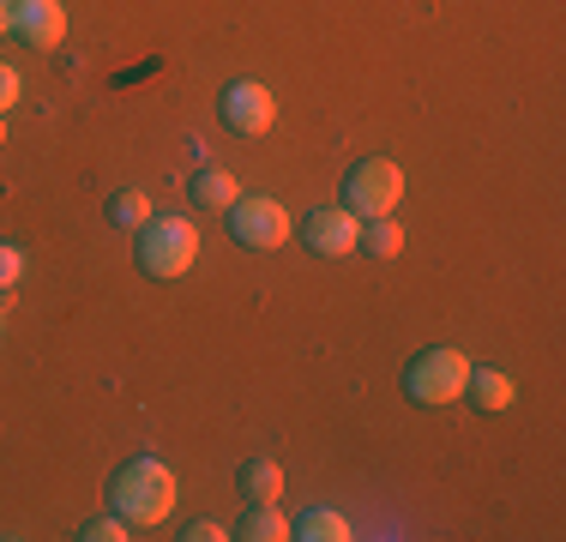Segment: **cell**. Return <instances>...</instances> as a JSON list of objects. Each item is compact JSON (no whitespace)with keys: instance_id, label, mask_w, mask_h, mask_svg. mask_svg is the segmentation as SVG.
<instances>
[{"instance_id":"obj_1","label":"cell","mask_w":566,"mask_h":542,"mask_svg":"<svg viewBox=\"0 0 566 542\" xmlns=\"http://www.w3.org/2000/svg\"><path fill=\"white\" fill-rule=\"evenodd\" d=\"M109 494H115V512L127 524H164L175 512V470L164 458H133V465H120Z\"/></svg>"},{"instance_id":"obj_2","label":"cell","mask_w":566,"mask_h":542,"mask_svg":"<svg viewBox=\"0 0 566 542\" xmlns=\"http://www.w3.org/2000/svg\"><path fill=\"white\" fill-rule=\"evenodd\" d=\"M199 260V229L187 217H151L139 229V271L145 278H181Z\"/></svg>"},{"instance_id":"obj_3","label":"cell","mask_w":566,"mask_h":542,"mask_svg":"<svg viewBox=\"0 0 566 542\" xmlns=\"http://www.w3.org/2000/svg\"><path fill=\"white\" fill-rule=\"evenodd\" d=\"M403 199V169L392 157H361L344 181V206L356 217H392Z\"/></svg>"},{"instance_id":"obj_4","label":"cell","mask_w":566,"mask_h":542,"mask_svg":"<svg viewBox=\"0 0 566 542\" xmlns=\"http://www.w3.org/2000/svg\"><path fill=\"white\" fill-rule=\"evenodd\" d=\"M464 379H470V362L458 350H422L403 368V392L416 404H452V398H464Z\"/></svg>"},{"instance_id":"obj_5","label":"cell","mask_w":566,"mask_h":542,"mask_svg":"<svg viewBox=\"0 0 566 542\" xmlns=\"http://www.w3.org/2000/svg\"><path fill=\"white\" fill-rule=\"evenodd\" d=\"M229 229H235L241 248L265 253V248H283V241H290V211H283L277 199H235V206H229Z\"/></svg>"},{"instance_id":"obj_6","label":"cell","mask_w":566,"mask_h":542,"mask_svg":"<svg viewBox=\"0 0 566 542\" xmlns=\"http://www.w3.org/2000/svg\"><path fill=\"white\" fill-rule=\"evenodd\" d=\"M302 241L319 253V260H344V253L361 248V217L349 206H319V211H307Z\"/></svg>"},{"instance_id":"obj_7","label":"cell","mask_w":566,"mask_h":542,"mask_svg":"<svg viewBox=\"0 0 566 542\" xmlns=\"http://www.w3.org/2000/svg\"><path fill=\"white\" fill-rule=\"evenodd\" d=\"M218 115L229 133H265L277 121V97L265 85H253V79H241V85H229L218 97Z\"/></svg>"},{"instance_id":"obj_8","label":"cell","mask_w":566,"mask_h":542,"mask_svg":"<svg viewBox=\"0 0 566 542\" xmlns=\"http://www.w3.org/2000/svg\"><path fill=\"white\" fill-rule=\"evenodd\" d=\"M12 31H19L31 49H61L66 7L61 0H12Z\"/></svg>"},{"instance_id":"obj_9","label":"cell","mask_w":566,"mask_h":542,"mask_svg":"<svg viewBox=\"0 0 566 542\" xmlns=\"http://www.w3.org/2000/svg\"><path fill=\"white\" fill-rule=\"evenodd\" d=\"M290 536H302V542H349L356 531H349L344 512H332V507H307L302 519L290 524Z\"/></svg>"},{"instance_id":"obj_10","label":"cell","mask_w":566,"mask_h":542,"mask_svg":"<svg viewBox=\"0 0 566 542\" xmlns=\"http://www.w3.org/2000/svg\"><path fill=\"white\" fill-rule=\"evenodd\" d=\"M464 392L476 398V410H506V404L518 398V386H512V379H506L501 368H470Z\"/></svg>"},{"instance_id":"obj_11","label":"cell","mask_w":566,"mask_h":542,"mask_svg":"<svg viewBox=\"0 0 566 542\" xmlns=\"http://www.w3.org/2000/svg\"><path fill=\"white\" fill-rule=\"evenodd\" d=\"M241 494H248L253 507L277 500L283 494V465H277V458H248V465H241Z\"/></svg>"},{"instance_id":"obj_12","label":"cell","mask_w":566,"mask_h":542,"mask_svg":"<svg viewBox=\"0 0 566 542\" xmlns=\"http://www.w3.org/2000/svg\"><path fill=\"white\" fill-rule=\"evenodd\" d=\"M193 199H199L206 211H229V206H235V175L199 169V175H193Z\"/></svg>"},{"instance_id":"obj_13","label":"cell","mask_w":566,"mask_h":542,"mask_svg":"<svg viewBox=\"0 0 566 542\" xmlns=\"http://www.w3.org/2000/svg\"><path fill=\"white\" fill-rule=\"evenodd\" d=\"M241 536L248 542H283L290 536V519L277 512V500H265V507H253L248 519H241Z\"/></svg>"},{"instance_id":"obj_14","label":"cell","mask_w":566,"mask_h":542,"mask_svg":"<svg viewBox=\"0 0 566 542\" xmlns=\"http://www.w3.org/2000/svg\"><path fill=\"white\" fill-rule=\"evenodd\" d=\"M109 223L145 229V223H151V194H139V187H120V194L109 199Z\"/></svg>"},{"instance_id":"obj_15","label":"cell","mask_w":566,"mask_h":542,"mask_svg":"<svg viewBox=\"0 0 566 542\" xmlns=\"http://www.w3.org/2000/svg\"><path fill=\"white\" fill-rule=\"evenodd\" d=\"M361 248L380 253V260H398V253H403V229L392 223V217H374V223L361 229Z\"/></svg>"},{"instance_id":"obj_16","label":"cell","mask_w":566,"mask_h":542,"mask_svg":"<svg viewBox=\"0 0 566 542\" xmlns=\"http://www.w3.org/2000/svg\"><path fill=\"white\" fill-rule=\"evenodd\" d=\"M78 542H127V519L109 512V519H85L78 524Z\"/></svg>"},{"instance_id":"obj_17","label":"cell","mask_w":566,"mask_h":542,"mask_svg":"<svg viewBox=\"0 0 566 542\" xmlns=\"http://www.w3.org/2000/svg\"><path fill=\"white\" fill-rule=\"evenodd\" d=\"M19 278H24V253L12 241H0V290H12Z\"/></svg>"},{"instance_id":"obj_18","label":"cell","mask_w":566,"mask_h":542,"mask_svg":"<svg viewBox=\"0 0 566 542\" xmlns=\"http://www.w3.org/2000/svg\"><path fill=\"white\" fill-rule=\"evenodd\" d=\"M19 97H24V79H19V66H7V61H0V115H7V108L19 103Z\"/></svg>"},{"instance_id":"obj_19","label":"cell","mask_w":566,"mask_h":542,"mask_svg":"<svg viewBox=\"0 0 566 542\" xmlns=\"http://www.w3.org/2000/svg\"><path fill=\"white\" fill-rule=\"evenodd\" d=\"M229 531H223V524H211V519H199L193 524V531H181V542H223Z\"/></svg>"},{"instance_id":"obj_20","label":"cell","mask_w":566,"mask_h":542,"mask_svg":"<svg viewBox=\"0 0 566 542\" xmlns=\"http://www.w3.org/2000/svg\"><path fill=\"white\" fill-rule=\"evenodd\" d=\"M12 31V7H0V37H7Z\"/></svg>"},{"instance_id":"obj_21","label":"cell","mask_w":566,"mask_h":542,"mask_svg":"<svg viewBox=\"0 0 566 542\" xmlns=\"http://www.w3.org/2000/svg\"><path fill=\"white\" fill-rule=\"evenodd\" d=\"M0 145H7V115H0Z\"/></svg>"},{"instance_id":"obj_22","label":"cell","mask_w":566,"mask_h":542,"mask_svg":"<svg viewBox=\"0 0 566 542\" xmlns=\"http://www.w3.org/2000/svg\"><path fill=\"white\" fill-rule=\"evenodd\" d=\"M0 320H7V290H0Z\"/></svg>"},{"instance_id":"obj_23","label":"cell","mask_w":566,"mask_h":542,"mask_svg":"<svg viewBox=\"0 0 566 542\" xmlns=\"http://www.w3.org/2000/svg\"><path fill=\"white\" fill-rule=\"evenodd\" d=\"M0 7H12V0H0Z\"/></svg>"}]
</instances>
